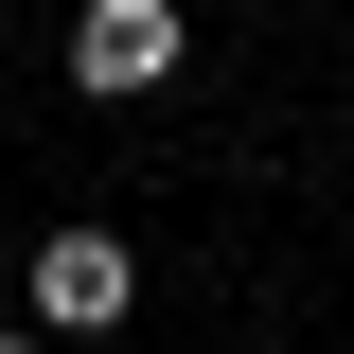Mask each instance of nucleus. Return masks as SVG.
I'll return each instance as SVG.
<instances>
[{
  "label": "nucleus",
  "instance_id": "nucleus-1",
  "mask_svg": "<svg viewBox=\"0 0 354 354\" xmlns=\"http://www.w3.org/2000/svg\"><path fill=\"white\" fill-rule=\"evenodd\" d=\"M177 53H195V18H177V0H88V18H71V88H106V106H142Z\"/></svg>",
  "mask_w": 354,
  "mask_h": 354
},
{
  "label": "nucleus",
  "instance_id": "nucleus-2",
  "mask_svg": "<svg viewBox=\"0 0 354 354\" xmlns=\"http://www.w3.org/2000/svg\"><path fill=\"white\" fill-rule=\"evenodd\" d=\"M124 301H142V248L124 230H53L36 248V337H106Z\"/></svg>",
  "mask_w": 354,
  "mask_h": 354
}]
</instances>
